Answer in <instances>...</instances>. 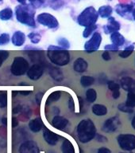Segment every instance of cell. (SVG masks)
I'll use <instances>...</instances> for the list:
<instances>
[{"instance_id": "cell-1", "label": "cell", "mask_w": 135, "mask_h": 153, "mask_svg": "<svg viewBox=\"0 0 135 153\" xmlns=\"http://www.w3.org/2000/svg\"><path fill=\"white\" fill-rule=\"evenodd\" d=\"M76 131L79 140L81 143H86L95 138L96 135V128L91 120L84 119L79 123Z\"/></svg>"}, {"instance_id": "cell-2", "label": "cell", "mask_w": 135, "mask_h": 153, "mask_svg": "<svg viewBox=\"0 0 135 153\" xmlns=\"http://www.w3.org/2000/svg\"><path fill=\"white\" fill-rule=\"evenodd\" d=\"M15 15L17 20L20 23L33 28L36 27V22L34 20L35 9L30 4L18 6L15 8Z\"/></svg>"}, {"instance_id": "cell-3", "label": "cell", "mask_w": 135, "mask_h": 153, "mask_svg": "<svg viewBox=\"0 0 135 153\" xmlns=\"http://www.w3.org/2000/svg\"><path fill=\"white\" fill-rule=\"evenodd\" d=\"M98 18H99V14L96 10L93 7H88L83 10L80 14L77 17V22L80 26L87 27L95 24Z\"/></svg>"}, {"instance_id": "cell-4", "label": "cell", "mask_w": 135, "mask_h": 153, "mask_svg": "<svg viewBox=\"0 0 135 153\" xmlns=\"http://www.w3.org/2000/svg\"><path fill=\"white\" fill-rule=\"evenodd\" d=\"M47 56L52 64L58 66L66 65L70 62V53L68 50L60 49L57 50H48Z\"/></svg>"}, {"instance_id": "cell-5", "label": "cell", "mask_w": 135, "mask_h": 153, "mask_svg": "<svg viewBox=\"0 0 135 153\" xmlns=\"http://www.w3.org/2000/svg\"><path fill=\"white\" fill-rule=\"evenodd\" d=\"M29 69V63L26 58L22 57H16L12 62L10 72L14 76H21L27 73Z\"/></svg>"}, {"instance_id": "cell-6", "label": "cell", "mask_w": 135, "mask_h": 153, "mask_svg": "<svg viewBox=\"0 0 135 153\" xmlns=\"http://www.w3.org/2000/svg\"><path fill=\"white\" fill-rule=\"evenodd\" d=\"M117 141L122 150L125 152L135 150V135L134 134H120L117 137Z\"/></svg>"}, {"instance_id": "cell-7", "label": "cell", "mask_w": 135, "mask_h": 153, "mask_svg": "<svg viewBox=\"0 0 135 153\" xmlns=\"http://www.w3.org/2000/svg\"><path fill=\"white\" fill-rule=\"evenodd\" d=\"M37 20L41 25L49 29H57L59 26V22L53 15L49 13H41L38 16Z\"/></svg>"}, {"instance_id": "cell-8", "label": "cell", "mask_w": 135, "mask_h": 153, "mask_svg": "<svg viewBox=\"0 0 135 153\" xmlns=\"http://www.w3.org/2000/svg\"><path fill=\"white\" fill-rule=\"evenodd\" d=\"M102 42V35L99 32H95L91 38L87 41L84 45V50L88 53L95 52L100 49Z\"/></svg>"}, {"instance_id": "cell-9", "label": "cell", "mask_w": 135, "mask_h": 153, "mask_svg": "<svg viewBox=\"0 0 135 153\" xmlns=\"http://www.w3.org/2000/svg\"><path fill=\"white\" fill-rule=\"evenodd\" d=\"M43 74H44V65L34 64L28 69L27 76L30 80L37 81L42 76Z\"/></svg>"}, {"instance_id": "cell-10", "label": "cell", "mask_w": 135, "mask_h": 153, "mask_svg": "<svg viewBox=\"0 0 135 153\" xmlns=\"http://www.w3.org/2000/svg\"><path fill=\"white\" fill-rule=\"evenodd\" d=\"M119 123H120L119 119L117 117L109 118L107 120H105V122L103 124L102 131H104V132H107V133L113 132L118 128Z\"/></svg>"}, {"instance_id": "cell-11", "label": "cell", "mask_w": 135, "mask_h": 153, "mask_svg": "<svg viewBox=\"0 0 135 153\" xmlns=\"http://www.w3.org/2000/svg\"><path fill=\"white\" fill-rule=\"evenodd\" d=\"M120 29H121V25L114 17H109L107 19V24L103 26V30L107 34L118 32Z\"/></svg>"}, {"instance_id": "cell-12", "label": "cell", "mask_w": 135, "mask_h": 153, "mask_svg": "<svg viewBox=\"0 0 135 153\" xmlns=\"http://www.w3.org/2000/svg\"><path fill=\"white\" fill-rule=\"evenodd\" d=\"M19 153H40L38 144L34 141H26L19 148Z\"/></svg>"}, {"instance_id": "cell-13", "label": "cell", "mask_w": 135, "mask_h": 153, "mask_svg": "<svg viewBox=\"0 0 135 153\" xmlns=\"http://www.w3.org/2000/svg\"><path fill=\"white\" fill-rule=\"evenodd\" d=\"M28 56L30 58V60L34 64L41 65L45 66L46 61H45V54L43 51H39V50H30L28 52Z\"/></svg>"}, {"instance_id": "cell-14", "label": "cell", "mask_w": 135, "mask_h": 153, "mask_svg": "<svg viewBox=\"0 0 135 153\" xmlns=\"http://www.w3.org/2000/svg\"><path fill=\"white\" fill-rule=\"evenodd\" d=\"M120 85L128 93H135V79L131 76H123L120 80Z\"/></svg>"}, {"instance_id": "cell-15", "label": "cell", "mask_w": 135, "mask_h": 153, "mask_svg": "<svg viewBox=\"0 0 135 153\" xmlns=\"http://www.w3.org/2000/svg\"><path fill=\"white\" fill-rule=\"evenodd\" d=\"M43 137L45 142L49 143V145H56L60 138V136L58 134L55 133L46 128L43 131Z\"/></svg>"}, {"instance_id": "cell-16", "label": "cell", "mask_w": 135, "mask_h": 153, "mask_svg": "<svg viewBox=\"0 0 135 153\" xmlns=\"http://www.w3.org/2000/svg\"><path fill=\"white\" fill-rule=\"evenodd\" d=\"M69 124V120L64 117L57 115L52 120V125L53 128L58 130H64Z\"/></svg>"}, {"instance_id": "cell-17", "label": "cell", "mask_w": 135, "mask_h": 153, "mask_svg": "<svg viewBox=\"0 0 135 153\" xmlns=\"http://www.w3.org/2000/svg\"><path fill=\"white\" fill-rule=\"evenodd\" d=\"M134 10V6L132 4H119L115 7V11L119 15L127 18V15L132 13Z\"/></svg>"}, {"instance_id": "cell-18", "label": "cell", "mask_w": 135, "mask_h": 153, "mask_svg": "<svg viewBox=\"0 0 135 153\" xmlns=\"http://www.w3.org/2000/svg\"><path fill=\"white\" fill-rule=\"evenodd\" d=\"M88 64L82 57H79L74 62L73 69L77 73H84L88 69Z\"/></svg>"}, {"instance_id": "cell-19", "label": "cell", "mask_w": 135, "mask_h": 153, "mask_svg": "<svg viewBox=\"0 0 135 153\" xmlns=\"http://www.w3.org/2000/svg\"><path fill=\"white\" fill-rule=\"evenodd\" d=\"M26 35L21 31H16L12 36V43L15 46H21L26 42Z\"/></svg>"}, {"instance_id": "cell-20", "label": "cell", "mask_w": 135, "mask_h": 153, "mask_svg": "<svg viewBox=\"0 0 135 153\" xmlns=\"http://www.w3.org/2000/svg\"><path fill=\"white\" fill-rule=\"evenodd\" d=\"M49 73L51 77L54 79L55 81H60L64 78V74H63L61 70L57 67L49 65Z\"/></svg>"}, {"instance_id": "cell-21", "label": "cell", "mask_w": 135, "mask_h": 153, "mask_svg": "<svg viewBox=\"0 0 135 153\" xmlns=\"http://www.w3.org/2000/svg\"><path fill=\"white\" fill-rule=\"evenodd\" d=\"M29 128L33 132H38L43 128V122L41 118L38 117L35 119L31 120L29 123Z\"/></svg>"}, {"instance_id": "cell-22", "label": "cell", "mask_w": 135, "mask_h": 153, "mask_svg": "<svg viewBox=\"0 0 135 153\" xmlns=\"http://www.w3.org/2000/svg\"><path fill=\"white\" fill-rule=\"evenodd\" d=\"M111 40L112 42V44H114V45H115L118 47L123 45L125 44V42H126L123 35H122L119 31L112 33L111 34Z\"/></svg>"}, {"instance_id": "cell-23", "label": "cell", "mask_w": 135, "mask_h": 153, "mask_svg": "<svg viewBox=\"0 0 135 153\" xmlns=\"http://www.w3.org/2000/svg\"><path fill=\"white\" fill-rule=\"evenodd\" d=\"M93 114L97 117H103L107 113V108L103 105L100 104H95L91 108Z\"/></svg>"}, {"instance_id": "cell-24", "label": "cell", "mask_w": 135, "mask_h": 153, "mask_svg": "<svg viewBox=\"0 0 135 153\" xmlns=\"http://www.w3.org/2000/svg\"><path fill=\"white\" fill-rule=\"evenodd\" d=\"M98 14L100 15L103 19H108L109 17H111L112 12H113V9L111 6H102L100 7V9L98 10Z\"/></svg>"}, {"instance_id": "cell-25", "label": "cell", "mask_w": 135, "mask_h": 153, "mask_svg": "<svg viewBox=\"0 0 135 153\" xmlns=\"http://www.w3.org/2000/svg\"><path fill=\"white\" fill-rule=\"evenodd\" d=\"M61 150L63 153H76L73 144L68 139H65L63 141V143H62L61 146Z\"/></svg>"}, {"instance_id": "cell-26", "label": "cell", "mask_w": 135, "mask_h": 153, "mask_svg": "<svg viewBox=\"0 0 135 153\" xmlns=\"http://www.w3.org/2000/svg\"><path fill=\"white\" fill-rule=\"evenodd\" d=\"M13 17V10L10 8L7 7L0 11V19L2 21H7L12 19Z\"/></svg>"}, {"instance_id": "cell-27", "label": "cell", "mask_w": 135, "mask_h": 153, "mask_svg": "<svg viewBox=\"0 0 135 153\" xmlns=\"http://www.w3.org/2000/svg\"><path fill=\"white\" fill-rule=\"evenodd\" d=\"M86 99L89 103L95 102L97 99V93L94 88H88L86 92Z\"/></svg>"}, {"instance_id": "cell-28", "label": "cell", "mask_w": 135, "mask_h": 153, "mask_svg": "<svg viewBox=\"0 0 135 153\" xmlns=\"http://www.w3.org/2000/svg\"><path fill=\"white\" fill-rule=\"evenodd\" d=\"M95 82V78L91 76H83L80 78V84L83 87H89Z\"/></svg>"}, {"instance_id": "cell-29", "label": "cell", "mask_w": 135, "mask_h": 153, "mask_svg": "<svg viewBox=\"0 0 135 153\" xmlns=\"http://www.w3.org/2000/svg\"><path fill=\"white\" fill-rule=\"evenodd\" d=\"M125 104L129 107H135V93H128Z\"/></svg>"}, {"instance_id": "cell-30", "label": "cell", "mask_w": 135, "mask_h": 153, "mask_svg": "<svg viewBox=\"0 0 135 153\" xmlns=\"http://www.w3.org/2000/svg\"><path fill=\"white\" fill-rule=\"evenodd\" d=\"M97 25L96 24H94V25H91L89 26H87L85 27V30H83V37L85 38H88L89 36L91 34V33L94 32V31L97 29Z\"/></svg>"}, {"instance_id": "cell-31", "label": "cell", "mask_w": 135, "mask_h": 153, "mask_svg": "<svg viewBox=\"0 0 135 153\" xmlns=\"http://www.w3.org/2000/svg\"><path fill=\"white\" fill-rule=\"evenodd\" d=\"M28 38L31 41V42L33 44H38L40 42L41 39V36L40 33H36V32H32V33H29Z\"/></svg>"}, {"instance_id": "cell-32", "label": "cell", "mask_w": 135, "mask_h": 153, "mask_svg": "<svg viewBox=\"0 0 135 153\" xmlns=\"http://www.w3.org/2000/svg\"><path fill=\"white\" fill-rule=\"evenodd\" d=\"M57 43L60 47L63 48L64 50H68L70 48V42L65 38H59L57 39Z\"/></svg>"}, {"instance_id": "cell-33", "label": "cell", "mask_w": 135, "mask_h": 153, "mask_svg": "<svg viewBox=\"0 0 135 153\" xmlns=\"http://www.w3.org/2000/svg\"><path fill=\"white\" fill-rule=\"evenodd\" d=\"M61 97V93L60 91H54L52 92V93H50L49 96V98H48V102L49 101H51V102H53V101H57Z\"/></svg>"}, {"instance_id": "cell-34", "label": "cell", "mask_w": 135, "mask_h": 153, "mask_svg": "<svg viewBox=\"0 0 135 153\" xmlns=\"http://www.w3.org/2000/svg\"><path fill=\"white\" fill-rule=\"evenodd\" d=\"M118 108H119V111H121L122 112H125V113H132L134 112V108L129 107L125 104V103H122V104H119L118 105Z\"/></svg>"}, {"instance_id": "cell-35", "label": "cell", "mask_w": 135, "mask_h": 153, "mask_svg": "<svg viewBox=\"0 0 135 153\" xmlns=\"http://www.w3.org/2000/svg\"><path fill=\"white\" fill-rule=\"evenodd\" d=\"M107 86H108V88L111 91L112 93L115 92V91L120 90V85L115 82V81H109L107 82Z\"/></svg>"}, {"instance_id": "cell-36", "label": "cell", "mask_w": 135, "mask_h": 153, "mask_svg": "<svg viewBox=\"0 0 135 153\" xmlns=\"http://www.w3.org/2000/svg\"><path fill=\"white\" fill-rule=\"evenodd\" d=\"M8 104V97L6 93H0V108H3L7 106Z\"/></svg>"}, {"instance_id": "cell-37", "label": "cell", "mask_w": 135, "mask_h": 153, "mask_svg": "<svg viewBox=\"0 0 135 153\" xmlns=\"http://www.w3.org/2000/svg\"><path fill=\"white\" fill-rule=\"evenodd\" d=\"M10 42L9 33H3L0 35V45H4L8 44Z\"/></svg>"}, {"instance_id": "cell-38", "label": "cell", "mask_w": 135, "mask_h": 153, "mask_svg": "<svg viewBox=\"0 0 135 153\" xmlns=\"http://www.w3.org/2000/svg\"><path fill=\"white\" fill-rule=\"evenodd\" d=\"M9 57V52L7 50H0V67L2 65V63L4 61Z\"/></svg>"}, {"instance_id": "cell-39", "label": "cell", "mask_w": 135, "mask_h": 153, "mask_svg": "<svg viewBox=\"0 0 135 153\" xmlns=\"http://www.w3.org/2000/svg\"><path fill=\"white\" fill-rule=\"evenodd\" d=\"M30 2V5L33 6L35 8L41 7L44 3H45V0H29Z\"/></svg>"}, {"instance_id": "cell-40", "label": "cell", "mask_w": 135, "mask_h": 153, "mask_svg": "<svg viewBox=\"0 0 135 153\" xmlns=\"http://www.w3.org/2000/svg\"><path fill=\"white\" fill-rule=\"evenodd\" d=\"M104 50L106 51H119V47L116 46L114 44H108V45H106L104 46Z\"/></svg>"}, {"instance_id": "cell-41", "label": "cell", "mask_w": 135, "mask_h": 153, "mask_svg": "<svg viewBox=\"0 0 135 153\" xmlns=\"http://www.w3.org/2000/svg\"><path fill=\"white\" fill-rule=\"evenodd\" d=\"M133 53V50H124L123 51H122V52L119 53V56H120V57H122V58H127V57H130Z\"/></svg>"}, {"instance_id": "cell-42", "label": "cell", "mask_w": 135, "mask_h": 153, "mask_svg": "<svg viewBox=\"0 0 135 153\" xmlns=\"http://www.w3.org/2000/svg\"><path fill=\"white\" fill-rule=\"evenodd\" d=\"M95 138L96 139V140L99 141V142H101V143H103V142H107V137H105L104 136L100 135V134L96 133V135H95Z\"/></svg>"}, {"instance_id": "cell-43", "label": "cell", "mask_w": 135, "mask_h": 153, "mask_svg": "<svg viewBox=\"0 0 135 153\" xmlns=\"http://www.w3.org/2000/svg\"><path fill=\"white\" fill-rule=\"evenodd\" d=\"M102 57H103V59L104 60V61H110V60L111 59V55H110V53L108 51H104V52L103 53Z\"/></svg>"}, {"instance_id": "cell-44", "label": "cell", "mask_w": 135, "mask_h": 153, "mask_svg": "<svg viewBox=\"0 0 135 153\" xmlns=\"http://www.w3.org/2000/svg\"><path fill=\"white\" fill-rule=\"evenodd\" d=\"M97 153H111V151L110 150L109 148L103 147V148H100L98 149Z\"/></svg>"}, {"instance_id": "cell-45", "label": "cell", "mask_w": 135, "mask_h": 153, "mask_svg": "<svg viewBox=\"0 0 135 153\" xmlns=\"http://www.w3.org/2000/svg\"><path fill=\"white\" fill-rule=\"evenodd\" d=\"M43 96H44V93H37V95H36V100H37V103H38V104H40V103L41 102Z\"/></svg>"}, {"instance_id": "cell-46", "label": "cell", "mask_w": 135, "mask_h": 153, "mask_svg": "<svg viewBox=\"0 0 135 153\" xmlns=\"http://www.w3.org/2000/svg\"><path fill=\"white\" fill-rule=\"evenodd\" d=\"M120 90L119 91H115V92H113L112 93V97H113V98L114 99H119V97H120Z\"/></svg>"}, {"instance_id": "cell-47", "label": "cell", "mask_w": 135, "mask_h": 153, "mask_svg": "<svg viewBox=\"0 0 135 153\" xmlns=\"http://www.w3.org/2000/svg\"><path fill=\"white\" fill-rule=\"evenodd\" d=\"M18 124V120H17L16 117H13L12 118V127L13 128H15Z\"/></svg>"}, {"instance_id": "cell-48", "label": "cell", "mask_w": 135, "mask_h": 153, "mask_svg": "<svg viewBox=\"0 0 135 153\" xmlns=\"http://www.w3.org/2000/svg\"><path fill=\"white\" fill-rule=\"evenodd\" d=\"M69 108H70V110H72V111H73L74 108H75L73 100H69Z\"/></svg>"}, {"instance_id": "cell-49", "label": "cell", "mask_w": 135, "mask_h": 153, "mask_svg": "<svg viewBox=\"0 0 135 153\" xmlns=\"http://www.w3.org/2000/svg\"><path fill=\"white\" fill-rule=\"evenodd\" d=\"M31 93V91H21L20 92V94L23 96H28Z\"/></svg>"}, {"instance_id": "cell-50", "label": "cell", "mask_w": 135, "mask_h": 153, "mask_svg": "<svg viewBox=\"0 0 135 153\" xmlns=\"http://www.w3.org/2000/svg\"><path fill=\"white\" fill-rule=\"evenodd\" d=\"M131 124H132V127H133V128L135 130V116L133 117V119H132V121H131Z\"/></svg>"}, {"instance_id": "cell-51", "label": "cell", "mask_w": 135, "mask_h": 153, "mask_svg": "<svg viewBox=\"0 0 135 153\" xmlns=\"http://www.w3.org/2000/svg\"><path fill=\"white\" fill-rule=\"evenodd\" d=\"M17 1H18L21 5L26 4V0H17Z\"/></svg>"}, {"instance_id": "cell-52", "label": "cell", "mask_w": 135, "mask_h": 153, "mask_svg": "<svg viewBox=\"0 0 135 153\" xmlns=\"http://www.w3.org/2000/svg\"><path fill=\"white\" fill-rule=\"evenodd\" d=\"M2 123L3 124H5V125H7V119L6 118V117H3L2 119Z\"/></svg>"}, {"instance_id": "cell-53", "label": "cell", "mask_w": 135, "mask_h": 153, "mask_svg": "<svg viewBox=\"0 0 135 153\" xmlns=\"http://www.w3.org/2000/svg\"><path fill=\"white\" fill-rule=\"evenodd\" d=\"M132 17H133L134 20L135 21V9H134L133 11H132Z\"/></svg>"}, {"instance_id": "cell-54", "label": "cell", "mask_w": 135, "mask_h": 153, "mask_svg": "<svg viewBox=\"0 0 135 153\" xmlns=\"http://www.w3.org/2000/svg\"><path fill=\"white\" fill-rule=\"evenodd\" d=\"M122 153H126V152H122ZM131 153H135V152H131Z\"/></svg>"}, {"instance_id": "cell-55", "label": "cell", "mask_w": 135, "mask_h": 153, "mask_svg": "<svg viewBox=\"0 0 135 153\" xmlns=\"http://www.w3.org/2000/svg\"><path fill=\"white\" fill-rule=\"evenodd\" d=\"M2 0H0V2H2Z\"/></svg>"}]
</instances>
